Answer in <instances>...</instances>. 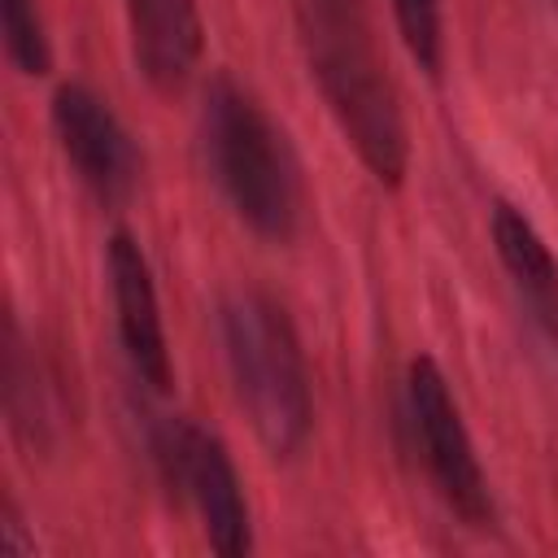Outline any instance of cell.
<instances>
[{
  "label": "cell",
  "instance_id": "10",
  "mask_svg": "<svg viewBox=\"0 0 558 558\" xmlns=\"http://www.w3.org/2000/svg\"><path fill=\"white\" fill-rule=\"evenodd\" d=\"M4 410L9 427L26 449H52L57 427H61V405H57V384L48 366L39 362L35 344L22 336L17 318L4 327Z\"/></svg>",
  "mask_w": 558,
  "mask_h": 558
},
{
  "label": "cell",
  "instance_id": "4",
  "mask_svg": "<svg viewBox=\"0 0 558 558\" xmlns=\"http://www.w3.org/2000/svg\"><path fill=\"white\" fill-rule=\"evenodd\" d=\"M148 453L166 488H174L192 506L205 541L218 554L240 558L253 549V510L244 497V480L218 432L201 427L187 414H166L148 423Z\"/></svg>",
  "mask_w": 558,
  "mask_h": 558
},
{
  "label": "cell",
  "instance_id": "1",
  "mask_svg": "<svg viewBox=\"0 0 558 558\" xmlns=\"http://www.w3.org/2000/svg\"><path fill=\"white\" fill-rule=\"evenodd\" d=\"M301 48L310 74L340 126L353 144L357 161L375 183L401 187L410 170V131L397 100L392 78L375 52L371 26L357 0H301L296 4Z\"/></svg>",
  "mask_w": 558,
  "mask_h": 558
},
{
  "label": "cell",
  "instance_id": "2",
  "mask_svg": "<svg viewBox=\"0 0 558 558\" xmlns=\"http://www.w3.org/2000/svg\"><path fill=\"white\" fill-rule=\"evenodd\" d=\"M201 157L227 209L262 240L288 244L305 214L301 161L288 131L231 74H214L201 96Z\"/></svg>",
  "mask_w": 558,
  "mask_h": 558
},
{
  "label": "cell",
  "instance_id": "12",
  "mask_svg": "<svg viewBox=\"0 0 558 558\" xmlns=\"http://www.w3.org/2000/svg\"><path fill=\"white\" fill-rule=\"evenodd\" d=\"M397 35L405 52L418 61L427 78H440L445 65V22H440V0H388Z\"/></svg>",
  "mask_w": 558,
  "mask_h": 558
},
{
  "label": "cell",
  "instance_id": "5",
  "mask_svg": "<svg viewBox=\"0 0 558 558\" xmlns=\"http://www.w3.org/2000/svg\"><path fill=\"white\" fill-rule=\"evenodd\" d=\"M405 414H410L414 449L423 458V471H427L436 497L466 527H475V532L497 527V506H493V488L480 466L475 440L462 423V410H458V397H453L445 371L427 353L410 357V366H405Z\"/></svg>",
  "mask_w": 558,
  "mask_h": 558
},
{
  "label": "cell",
  "instance_id": "9",
  "mask_svg": "<svg viewBox=\"0 0 558 558\" xmlns=\"http://www.w3.org/2000/svg\"><path fill=\"white\" fill-rule=\"evenodd\" d=\"M488 235H493V248H497L501 270L510 275L514 292L523 296L532 323L558 344V257H554L549 240L510 201H497L493 205Z\"/></svg>",
  "mask_w": 558,
  "mask_h": 558
},
{
  "label": "cell",
  "instance_id": "3",
  "mask_svg": "<svg viewBox=\"0 0 558 558\" xmlns=\"http://www.w3.org/2000/svg\"><path fill=\"white\" fill-rule=\"evenodd\" d=\"M218 336L257 440L275 458H296L314 432V388L288 310L262 288H231L218 301Z\"/></svg>",
  "mask_w": 558,
  "mask_h": 558
},
{
  "label": "cell",
  "instance_id": "13",
  "mask_svg": "<svg viewBox=\"0 0 558 558\" xmlns=\"http://www.w3.org/2000/svg\"><path fill=\"white\" fill-rule=\"evenodd\" d=\"M22 523H26L22 510H17L13 501H4V541H0V549H4L9 558H31V554H35V536H26Z\"/></svg>",
  "mask_w": 558,
  "mask_h": 558
},
{
  "label": "cell",
  "instance_id": "11",
  "mask_svg": "<svg viewBox=\"0 0 558 558\" xmlns=\"http://www.w3.org/2000/svg\"><path fill=\"white\" fill-rule=\"evenodd\" d=\"M4 13V52L17 74L44 78L52 70V39L39 13V0H0Z\"/></svg>",
  "mask_w": 558,
  "mask_h": 558
},
{
  "label": "cell",
  "instance_id": "8",
  "mask_svg": "<svg viewBox=\"0 0 558 558\" xmlns=\"http://www.w3.org/2000/svg\"><path fill=\"white\" fill-rule=\"evenodd\" d=\"M131 61L157 92H183L205 57L201 0H122Z\"/></svg>",
  "mask_w": 558,
  "mask_h": 558
},
{
  "label": "cell",
  "instance_id": "7",
  "mask_svg": "<svg viewBox=\"0 0 558 558\" xmlns=\"http://www.w3.org/2000/svg\"><path fill=\"white\" fill-rule=\"evenodd\" d=\"M105 270H109V292H113V318H118V340L126 353L131 375L166 397L174 388V362H170V340L161 323V301L153 283V266L131 231H113L105 244Z\"/></svg>",
  "mask_w": 558,
  "mask_h": 558
},
{
  "label": "cell",
  "instance_id": "14",
  "mask_svg": "<svg viewBox=\"0 0 558 558\" xmlns=\"http://www.w3.org/2000/svg\"><path fill=\"white\" fill-rule=\"evenodd\" d=\"M549 9H554V13H558V0H549Z\"/></svg>",
  "mask_w": 558,
  "mask_h": 558
},
{
  "label": "cell",
  "instance_id": "6",
  "mask_svg": "<svg viewBox=\"0 0 558 558\" xmlns=\"http://www.w3.org/2000/svg\"><path fill=\"white\" fill-rule=\"evenodd\" d=\"M52 131L78 183L100 205H122L140 187L144 153L113 105L87 83H61L52 92Z\"/></svg>",
  "mask_w": 558,
  "mask_h": 558
}]
</instances>
